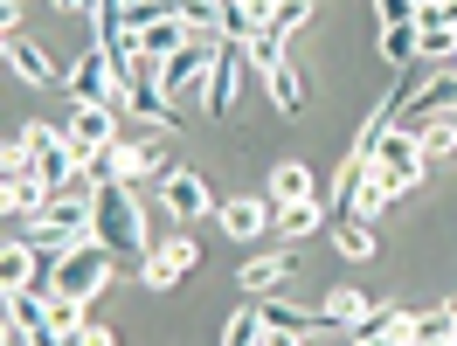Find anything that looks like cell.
Returning a JSON list of instances; mask_svg holds the SVG:
<instances>
[{"instance_id": "4fadbf2b", "label": "cell", "mask_w": 457, "mask_h": 346, "mask_svg": "<svg viewBox=\"0 0 457 346\" xmlns=\"http://www.w3.org/2000/svg\"><path fill=\"white\" fill-rule=\"evenodd\" d=\"M457 111V70H436L429 84L409 90V118H451Z\"/></svg>"}, {"instance_id": "4316f807", "label": "cell", "mask_w": 457, "mask_h": 346, "mask_svg": "<svg viewBox=\"0 0 457 346\" xmlns=\"http://www.w3.org/2000/svg\"><path fill=\"white\" fill-rule=\"evenodd\" d=\"M326 312L340 318V325H353V318L368 312V298H361V291H333V298H326Z\"/></svg>"}, {"instance_id": "6da1fadb", "label": "cell", "mask_w": 457, "mask_h": 346, "mask_svg": "<svg viewBox=\"0 0 457 346\" xmlns=\"http://www.w3.org/2000/svg\"><path fill=\"white\" fill-rule=\"evenodd\" d=\"M90 222H97V243H112L118 257H153V235H145V208L132 202V180H112V187H97V202H90Z\"/></svg>"}, {"instance_id": "484cf974", "label": "cell", "mask_w": 457, "mask_h": 346, "mask_svg": "<svg viewBox=\"0 0 457 346\" xmlns=\"http://www.w3.org/2000/svg\"><path fill=\"white\" fill-rule=\"evenodd\" d=\"M416 29H457V0H423L416 7Z\"/></svg>"}, {"instance_id": "8992f818", "label": "cell", "mask_w": 457, "mask_h": 346, "mask_svg": "<svg viewBox=\"0 0 457 346\" xmlns=\"http://www.w3.org/2000/svg\"><path fill=\"white\" fill-rule=\"evenodd\" d=\"M423 167H429V160H423V139H416V132H388L381 152H374V173H381L395 194H409V187L423 180Z\"/></svg>"}, {"instance_id": "d6986e66", "label": "cell", "mask_w": 457, "mask_h": 346, "mask_svg": "<svg viewBox=\"0 0 457 346\" xmlns=\"http://www.w3.org/2000/svg\"><path fill=\"white\" fill-rule=\"evenodd\" d=\"M402 340H409V346H444V340H457V318H451V305H444V312L409 318V325H402Z\"/></svg>"}, {"instance_id": "7402d4cb", "label": "cell", "mask_w": 457, "mask_h": 346, "mask_svg": "<svg viewBox=\"0 0 457 346\" xmlns=\"http://www.w3.org/2000/svg\"><path fill=\"white\" fill-rule=\"evenodd\" d=\"M228 346H263V340H278V333H270V325H263V312L257 305H243V312L228 318V333H222Z\"/></svg>"}, {"instance_id": "9a60e30c", "label": "cell", "mask_w": 457, "mask_h": 346, "mask_svg": "<svg viewBox=\"0 0 457 346\" xmlns=\"http://www.w3.org/2000/svg\"><path fill=\"white\" fill-rule=\"evenodd\" d=\"M7 70H14L21 84H56V62L42 56V49H35V42H29L21 29L7 35Z\"/></svg>"}, {"instance_id": "44dd1931", "label": "cell", "mask_w": 457, "mask_h": 346, "mask_svg": "<svg viewBox=\"0 0 457 346\" xmlns=\"http://www.w3.org/2000/svg\"><path fill=\"white\" fill-rule=\"evenodd\" d=\"M278 284H285V257H257L243 270V298H278Z\"/></svg>"}, {"instance_id": "e0dca14e", "label": "cell", "mask_w": 457, "mask_h": 346, "mask_svg": "<svg viewBox=\"0 0 457 346\" xmlns=\"http://www.w3.org/2000/svg\"><path fill=\"white\" fill-rule=\"evenodd\" d=\"M402 325H409L402 305H374V312H361L346 333H353V340H402Z\"/></svg>"}, {"instance_id": "ac0fdd59", "label": "cell", "mask_w": 457, "mask_h": 346, "mask_svg": "<svg viewBox=\"0 0 457 346\" xmlns=\"http://www.w3.org/2000/svg\"><path fill=\"white\" fill-rule=\"evenodd\" d=\"M416 56H423V42H416V21H395V29H381V62H388V70H409Z\"/></svg>"}, {"instance_id": "8fae6325", "label": "cell", "mask_w": 457, "mask_h": 346, "mask_svg": "<svg viewBox=\"0 0 457 346\" xmlns=\"http://www.w3.org/2000/svg\"><path fill=\"white\" fill-rule=\"evenodd\" d=\"M215 222H222L236 243H250V235H263L278 222V202H270V194H236V202H215Z\"/></svg>"}, {"instance_id": "2e32d148", "label": "cell", "mask_w": 457, "mask_h": 346, "mask_svg": "<svg viewBox=\"0 0 457 346\" xmlns=\"http://www.w3.org/2000/svg\"><path fill=\"white\" fill-rule=\"evenodd\" d=\"M132 35H139V56H153V62H167L173 49H187V35H195V29H187V21H180V14H167V21H153V29H132Z\"/></svg>"}, {"instance_id": "d4e9b609", "label": "cell", "mask_w": 457, "mask_h": 346, "mask_svg": "<svg viewBox=\"0 0 457 346\" xmlns=\"http://www.w3.org/2000/svg\"><path fill=\"white\" fill-rule=\"evenodd\" d=\"M333 243H340V257H346V263H361V257H374V235L361 229V222H353V215H346L340 229H333Z\"/></svg>"}, {"instance_id": "7a4b0ae2", "label": "cell", "mask_w": 457, "mask_h": 346, "mask_svg": "<svg viewBox=\"0 0 457 346\" xmlns=\"http://www.w3.org/2000/svg\"><path fill=\"white\" fill-rule=\"evenodd\" d=\"M112 263H118V250L97 243V235H90V243H70V250L56 257V291H70V298L90 305V298L104 291V277H112Z\"/></svg>"}, {"instance_id": "5bb4252c", "label": "cell", "mask_w": 457, "mask_h": 346, "mask_svg": "<svg viewBox=\"0 0 457 346\" xmlns=\"http://www.w3.org/2000/svg\"><path fill=\"white\" fill-rule=\"evenodd\" d=\"M270 202H278V208L319 202V187H312V167H305V160H285V167H270Z\"/></svg>"}, {"instance_id": "52a82bcc", "label": "cell", "mask_w": 457, "mask_h": 346, "mask_svg": "<svg viewBox=\"0 0 457 346\" xmlns=\"http://www.w3.org/2000/svg\"><path fill=\"white\" fill-rule=\"evenodd\" d=\"M195 263H201V243L180 229V235H167V243H160V250L139 263V277H145V291H173L187 270H195Z\"/></svg>"}, {"instance_id": "3957f363", "label": "cell", "mask_w": 457, "mask_h": 346, "mask_svg": "<svg viewBox=\"0 0 457 346\" xmlns=\"http://www.w3.org/2000/svg\"><path fill=\"white\" fill-rule=\"evenodd\" d=\"M215 42L222 35H187V49H173L167 62H160V84H167V97H208V70H215Z\"/></svg>"}, {"instance_id": "30bf717a", "label": "cell", "mask_w": 457, "mask_h": 346, "mask_svg": "<svg viewBox=\"0 0 457 346\" xmlns=\"http://www.w3.org/2000/svg\"><path fill=\"white\" fill-rule=\"evenodd\" d=\"M62 132H70V145H77V160H97V152L118 139V111L112 104H77Z\"/></svg>"}, {"instance_id": "cb8c5ba5", "label": "cell", "mask_w": 457, "mask_h": 346, "mask_svg": "<svg viewBox=\"0 0 457 346\" xmlns=\"http://www.w3.org/2000/svg\"><path fill=\"white\" fill-rule=\"evenodd\" d=\"M270 229H285L291 243H305V235L319 229V208H312V202H298V208H278V222H270Z\"/></svg>"}, {"instance_id": "ffe728a7", "label": "cell", "mask_w": 457, "mask_h": 346, "mask_svg": "<svg viewBox=\"0 0 457 346\" xmlns=\"http://www.w3.org/2000/svg\"><path fill=\"white\" fill-rule=\"evenodd\" d=\"M263 77H270V104H278L285 118H298V111H305V84L291 77V62H278V70H263Z\"/></svg>"}, {"instance_id": "f1b7e54d", "label": "cell", "mask_w": 457, "mask_h": 346, "mask_svg": "<svg viewBox=\"0 0 457 346\" xmlns=\"http://www.w3.org/2000/svg\"><path fill=\"white\" fill-rule=\"evenodd\" d=\"M243 7H250V14H270V7H278V0H243Z\"/></svg>"}, {"instance_id": "9c48e42d", "label": "cell", "mask_w": 457, "mask_h": 346, "mask_svg": "<svg viewBox=\"0 0 457 346\" xmlns=\"http://www.w3.org/2000/svg\"><path fill=\"white\" fill-rule=\"evenodd\" d=\"M243 56H250V42L243 35H222L215 42V70H208V97H201V111H236V70H243Z\"/></svg>"}, {"instance_id": "603a6c76", "label": "cell", "mask_w": 457, "mask_h": 346, "mask_svg": "<svg viewBox=\"0 0 457 346\" xmlns=\"http://www.w3.org/2000/svg\"><path fill=\"white\" fill-rule=\"evenodd\" d=\"M416 139H423V160H451V152H457V125H451V118H429Z\"/></svg>"}, {"instance_id": "83f0119b", "label": "cell", "mask_w": 457, "mask_h": 346, "mask_svg": "<svg viewBox=\"0 0 457 346\" xmlns=\"http://www.w3.org/2000/svg\"><path fill=\"white\" fill-rule=\"evenodd\" d=\"M374 14H381V29H395V21H416V0H374Z\"/></svg>"}, {"instance_id": "277c9868", "label": "cell", "mask_w": 457, "mask_h": 346, "mask_svg": "<svg viewBox=\"0 0 457 346\" xmlns=\"http://www.w3.org/2000/svg\"><path fill=\"white\" fill-rule=\"evenodd\" d=\"M70 90H77V104H112V111H125V104H132V97L118 90V77H112V56H104V42L77 56V70H70Z\"/></svg>"}, {"instance_id": "7c38bea8", "label": "cell", "mask_w": 457, "mask_h": 346, "mask_svg": "<svg viewBox=\"0 0 457 346\" xmlns=\"http://www.w3.org/2000/svg\"><path fill=\"white\" fill-rule=\"evenodd\" d=\"M167 104H173V97H167V84H160V62L145 56V62H139V84H132V111H139V118H153V125L167 132V125H173V111H167Z\"/></svg>"}, {"instance_id": "ba28073f", "label": "cell", "mask_w": 457, "mask_h": 346, "mask_svg": "<svg viewBox=\"0 0 457 346\" xmlns=\"http://www.w3.org/2000/svg\"><path fill=\"white\" fill-rule=\"evenodd\" d=\"M160 194H167L173 222H201V215H215V194H208V180H201L195 167H167V173H160Z\"/></svg>"}, {"instance_id": "5b68a950", "label": "cell", "mask_w": 457, "mask_h": 346, "mask_svg": "<svg viewBox=\"0 0 457 346\" xmlns=\"http://www.w3.org/2000/svg\"><path fill=\"white\" fill-rule=\"evenodd\" d=\"M21 145L35 152V173H42L49 187H62L70 173L84 167V160H77V145H70V132H56V125H21Z\"/></svg>"}]
</instances>
